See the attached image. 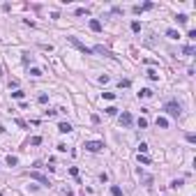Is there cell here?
<instances>
[{"label":"cell","instance_id":"cell-17","mask_svg":"<svg viewBox=\"0 0 196 196\" xmlns=\"http://www.w3.org/2000/svg\"><path fill=\"white\" fill-rule=\"evenodd\" d=\"M12 97H14V99H23V97H26V93H21V90H16V93H12Z\"/></svg>","mask_w":196,"mask_h":196},{"label":"cell","instance_id":"cell-5","mask_svg":"<svg viewBox=\"0 0 196 196\" xmlns=\"http://www.w3.org/2000/svg\"><path fill=\"white\" fill-rule=\"evenodd\" d=\"M30 178H32V180H37V182H42L44 187H49V178H46V176H42V173H37V171H32Z\"/></svg>","mask_w":196,"mask_h":196},{"label":"cell","instance_id":"cell-14","mask_svg":"<svg viewBox=\"0 0 196 196\" xmlns=\"http://www.w3.org/2000/svg\"><path fill=\"white\" fill-rule=\"evenodd\" d=\"M139 97H152V90H150V88H143V90L139 93Z\"/></svg>","mask_w":196,"mask_h":196},{"label":"cell","instance_id":"cell-25","mask_svg":"<svg viewBox=\"0 0 196 196\" xmlns=\"http://www.w3.org/2000/svg\"><path fill=\"white\" fill-rule=\"evenodd\" d=\"M141 152H148V145H145V143L139 145V155H141Z\"/></svg>","mask_w":196,"mask_h":196},{"label":"cell","instance_id":"cell-26","mask_svg":"<svg viewBox=\"0 0 196 196\" xmlns=\"http://www.w3.org/2000/svg\"><path fill=\"white\" fill-rule=\"evenodd\" d=\"M139 162H141V164H150V159H148V157H145V155H143V157L139 155Z\"/></svg>","mask_w":196,"mask_h":196},{"label":"cell","instance_id":"cell-23","mask_svg":"<svg viewBox=\"0 0 196 196\" xmlns=\"http://www.w3.org/2000/svg\"><path fill=\"white\" fill-rule=\"evenodd\" d=\"M30 74H32V76H42V69H37V67H32V69H30Z\"/></svg>","mask_w":196,"mask_h":196},{"label":"cell","instance_id":"cell-9","mask_svg":"<svg viewBox=\"0 0 196 196\" xmlns=\"http://www.w3.org/2000/svg\"><path fill=\"white\" fill-rule=\"evenodd\" d=\"M166 37H169V39H178L180 32H178V30H166Z\"/></svg>","mask_w":196,"mask_h":196},{"label":"cell","instance_id":"cell-13","mask_svg":"<svg viewBox=\"0 0 196 196\" xmlns=\"http://www.w3.org/2000/svg\"><path fill=\"white\" fill-rule=\"evenodd\" d=\"M148 78H150V81H157V78H159V74H157L155 69H148Z\"/></svg>","mask_w":196,"mask_h":196},{"label":"cell","instance_id":"cell-20","mask_svg":"<svg viewBox=\"0 0 196 196\" xmlns=\"http://www.w3.org/2000/svg\"><path fill=\"white\" fill-rule=\"evenodd\" d=\"M139 127L145 129V127H148V120H145V118H139Z\"/></svg>","mask_w":196,"mask_h":196},{"label":"cell","instance_id":"cell-12","mask_svg":"<svg viewBox=\"0 0 196 196\" xmlns=\"http://www.w3.org/2000/svg\"><path fill=\"white\" fill-rule=\"evenodd\" d=\"M139 176L143 178V182H145V185H150V182H152V178H150L148 173H143V171H141V169H139Z\"/></svg>","mask_w":196,"mask_h":196},{"label":"cell","instance_id":"cell-6","mask_svg":"<svg viewBox=\"0 0 196 196\" xmlns=\"http://www.w3.org/2000/svg\"><path fill=\"white\" fill-rule=\"evenodd\" d=\"M58 132H60V134H69V132H72V125L69 122H60L58 125Z\"/></svg>","mask_w":196,"mask_h":196},{"label":"cell","instance_id":"cell-1","mask_svg":"<svg viewBox=\"0 0 196 196\" xmlns=\"http://www.w3.org/2000/svg\"><path fill=\"white\" fill-rule=\"evenodd\" d=\"M164 111L171 115V118H180V115H182V108H180V104H178V102H169L164 106Z\"/></svg>","mask_w":196,"mask_h":196},{"label":"cell","instance_id":"cell-2","mask_svg":"<svg viewBox=\"0 0 196 196\" xmlns=\"http://www.w3.org/2000/svg\"><path fill=\"white\" fill-rule=\"evenodd\" d=\"M67 39H69V44H72V46H76L81 53H85V56H90V53H93V49H88L85 44H83V42H78L76 37H67Z\"/></svg>","mask_w":196,"mask_h":196},{"label":"cell","instance_id":"cell-18","mask_svg":"<svg viewBox=\"0 0 196 196\" xmlns=\"http://www.w3.org/2000/svg\"><path fill=\"white\" fill-rule=\"evenodd\" d=\"M42 143V136H32L30 139V145H39Z\"/></svg>","mask_w":196,"mask_h":196},{"label":"cell","instance_id":"cell-10","mask_svg":"<svg viewBox=\"0 0 196 196\" xmlns=\"http://www.w3.org/2000/svg\"><path fill=\"white\" fill-rule=\"evenodd\" d=\"M157 127L166 129V127H169V120H166V118H157Z\"/></svg>","mask_w":196,"mask_h":196},{"label":"cell","instance_id":"cell-24","mask_svg":"<svg viewBox=\"0 0 196 196\" xmlns=\"http://www.w3.org/2000/svg\"><path fill=\"white\" fill-rule=\"evenodd\" d=\"M194 51H196L194 46H185V56H191V53H194Z\"/></svg>","mask_w":196,"mask_h":196},{"label":"cell","instance_id":"cell-3","mask_svg":"<svg viewBox=\"0 0 196 196\" xmlns=\"http://www.w3.org/2000/svg\"><path fill=\"white\" fill-rule=\"evenodd\" d=\"M85 150H90V152H99V150L104 148L102 141H85V145H83Z\"/></svg>","mask_w":196,"mask_h":196},{"label":"cell","instance_id":"cell-21","mask_svg":"<svg viewBox=\"0 0 196 196\" xmlns=\"http://www.w3.org/2000/svg\"><path fill=\"white\" fill-rule=\"evenodd\" d=\"M106 113H108V115H115V113H118V108H115V106H108Z\"/></svg>","mask_w":196,"mask_h":196},{"label":"cell","instance_id":"cell-22","mask_svg":"<svg viewBox=\"0 0 196 196\" xmlns=\"http://www.w3.org/2000/svg\"><path fill=\"white\" fill-rule=\"evenodd\" d=\"M37 102H39V104H46L49 97H46V95H39V97H37Z\"/></svg>","mask_w":196,"mask_h":196},{"label":"cell","instance_id":"cell-7","mask_svg":"<svg viewBox=\"0 0 196 196\" xmlns=\"http://www.w3.org/2000/svg\"><path fill=\"white\" fill-rule=\"evenodd\" d=\"M90 28H93L95 32H99V30H102V23H99L97 19H90Z\"/></svg>","mask_w":196,"mask_h":196},{"label":"cell","instance_id":"cell-8","mask_svg":"<svg viewBox=\"0 0 196 196\" xmlns=\"http://www.w3.org/2000/svg\"><path fill=\"white\" fill-rule=\"evenodd\" d=\"M150 7H152L150 2H145V5H134V12L139 14V12H143V9H150Z\"/></svg>","mask_w":196,"mask_h":196},{"label":"cell","instance_id":"cell-4","mask_svg":"<svg viewBox=\"0 0 196 196\" xmlns=\"http://www.w3.org/2000/svg\"><path fill=\"white\" fill-rule=\"evenodd\" d=\"M134 122V118H132V113H127V111H122V115H120V125L122 127H129V125Z\"/></svg>","mask_w":196,"mask_h":196},{"label":"cell","instance_id":"cell-27","mask_svg":"<svg viewBox=\"0 0 196 196\" xmlns=\"http://www.w3.org/2000/svg\"><path fill=\"white\" fill-rule=\"evenodd\" d=\"M0 76H2V67H0Z\"/></svg>","mask_w":196,"mask_h":196},{"label":"cell","instance_id":"cell-11","mask_svg":"<svg viewBox=\"0 0 196 196\" xmlns=\"http://www.w3.org/2000/svg\"><path fill=\"white\" fill-rule=\"evenodd\" d=\"M7 164H9V166H16V164H19V157H14V155H7Z\"/></svg>","mask_w":196,"mask_h":196},{"label":"cell","instance_id":"cell-16","mask_svg":"<svg viewBox=\"0 0 196 196\" xmlns=\"http://www.w3.org/2000/svg\"><path fill=\"white\" fill-rule=\"evenodd\" d=\"M111 194H113V196H122V189H120L118 185H113V187H111Z\"/></svg>","mask_w":196,"mask_h":196},{"label":"cell","instance_id":"cell-15","mask_svg":"<svg viewBox=\"0 0 196 196\" xmlns=\"http://www.w3.org/2000/svg\"><path fill=\"white\" fill-rule=\"evenodd\" d=\"M176 21L180 23V26H185V23H187V14H178V16H176Z\"/></svg>","mask_w":196,"mask_h":196},{"label":"cell","instance_id":"cell-19","mask_svg":"<svg viewBox=\"0 0 196 196\" xmlns=\"http://www.w3.org/2000/svg\"><path fill=\"white\" fill-rule=\"evenodd\" d=\"M132 30H134V32L141 30V23H139V21H132Z\"/></svg>","mask_w":196,"mask_h":196}]
</instances>
